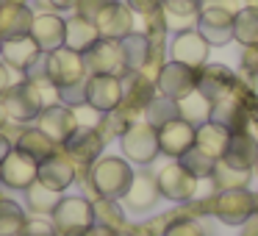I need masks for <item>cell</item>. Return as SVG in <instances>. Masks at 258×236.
Segmentation results:
<instances>
[{
  "mask_svg": "<svg viewBox=\"0 0 258 236\" xmlns=\"http://www.w3.org/2000/svg\"><path fill=\"white\" fill-rule=\"evenodd\" d=\"M131 181H134V169H131V161L122 156H100L86 169V189H92L95 200L97 197L122 200Z\"/></svg>",
  "mask_w": 258,
  "mask_h": 236,
  "instance_id": "cell-1",
  "label": "cell"
},
{
  "mask_svg": "<svg viewBox=\"0 0 258 236\" xmlns=\"http://www.w3.org/2000/svg\"><path fill=\"white\" fill-rule=\"evenodd\" d=\"M58 236H84L95 225V203L78 195H64L50 214Z\"/></svg>",
  "mask_w": 258,
  "mask_h": 236,
  "instance_id": "cell-2",
  "label": "cell"
},
{
  "mask_svg": "<svg viewBox=\"0 0 258 236\" xmlns=\"http://www.w3.org/2000/svg\"><path fill=\"white\" fill-rule=\"evenodd\" d=\"M0 100H3V106H6L9 123H17V125L36 123V117H39L42 108H45L36 84H31V81H25V78L9 86V89L0 95Z\"/></svg>",
  "mask_w": 258,
  "mask_h": 236,
  "instance_id": "cell-3",
  "label": "cell"
},
{
  "mask_svg": "<svg viewBox=\"0 0 258 236\" xmlns=\"http://www.w3.org/2000/svg\"><path fill=\"white\" fill-rule=\"evenodd\" d=\"M119 147H122V156L134 164H147L156 161V156L161 153L158 147V131L153 128L147 120H136L125 128V134L119 136Z\"/></svg>",
  "mask_w": 258,
  "mask_h": 236,
  "instance_id": "cell-4",
  "label": "cell"
},
{
  "mask_svg": "<svg viewBox=\"0 0 258 236\" xmlns=\"http://www.w3.org/2000/svg\"><path fill=\"white\" fill-rule=\"evenodd\" d=\"M86 78H89V70H86L84 53H75L70 47H58V50L47 53V81L56 89L81 84Z\"/></svg>",
  "mask_w": 258,
  "mask_h": 236,
  "instance_id": "cell-5",
  "label": "cell"
},
{
  "mask_svg": "<svg viewBox=\"0 0 258 236\" xmlns=\"http://www.w3.org/2000/svg\"><path fill=\"white\" fill-rule=\"evenodd\" d=\"M258 206V197L252 195L247 186H239V189H225L214 197L211 211L222 219L225 225H241L252 217Z\"/></svg>",
  "mask_w": 258,
  "mask_h": 236,
  "instance_id": "cell-6",
  "label": "cell"
},
{
  "mask_svg": "<svg viewBox=\"0 0 258 236\" xmlns=\"http://www.w3.org/2000/svg\"><path fill=\"white\" fill-rule=\"evenodd\" d=\"M84 62L89 75H117L122 78L128 73L125 67V56H122V45L117 39H97L89 50L84 53Z\"/></svg>",
  "mask_w": 258,
  "mask_h": 236,
  "instance_id": "cell-7",
  "label": "cell"
},
{
  "mask_svg": "<svg viewBox=\"0 0 258 236\" xmlns=\"http://www.w3.org/2000/svg\"><path fill=\"white\" fill-rule=\"evenodd\" d=\"M36 181H39V161L28 153H23L20 147H12V153L0 164V184L9 186V189L25 192Z\"/></svg>",
  "mask_w": 258,
  "mask_h": 236,
  "instance_id": "cell-8",
  "label": "cell"
},
{
  "mask_svg": "<svg viewBox=\"0 0 258 236\" xmlns=\"http://www.w3.org/2000/svg\"><path fill=\"white\" fill-rule=\"evenodd\" d=\"M64 153L75 161V167H86L89 169L97 158L103 156V147H106V139L100 136V131L92 128V125H78L75 134L64 142Z\"/></svg>",
  "mask_w": 258,
  "mask_h": 236,
  "instance_id": "cell-9",
  "label": "cell"
},
{
  "mask_svg": "<svg viewBox=\"0 0 258 236\" xmlns=\"http://www.w3.org/2000/svg\"><path fill=\"white\" fill-rule=\"evenodd\" d=\"M156 95H158L156 81H150L142 73H125L122 75V103H119V108L136 123V120H142L147 103Z\"/></svg>",
  "mask_w": 258,
  "mask_h": 236,
  "instance_id": "cell-10",
  "label": "cell"
},
{
  "mask_svg": "<svg viewBox=\"0 0 258 236\" xmlns=\"http://www.w3.org/2000/svg\"><path fill=\"white\" fill-rule=\"evenodd\" d=\"M156 181H158V189H161V197L175 200V203L191 200L195 192H197V184H200L180 161H172V164H167V167H161L156 175Z\"/></svg>",
  "mask_w": 258,
  "mask_h": 236,
  "instance_id": "cell-11",
  "label": "cell"
},
{
  "mask_svg": "<svg viewBox=\"0 0 258 236\" xmlns=\"http://www.w3.org/2000/svg\"><path fill=\"white\" fill-rule=\"evenodd\" d=\"M156 89H158V95H164V97L180 100V97H186L189 92L197 89V70L169 58L156 78Z\"/></svg>",
  "mask_w": 258,
  "mask_h": 236,
  "instance_id": "cell-12",
  "label": "cell"
},
{
  "mask_svg": "<svg viewBox=\"0 0 258 236\" xmlns=\"http://www.w3.org/2000/svg\"><path fill=\"white\" fill-rule=\"evenodd\" d=\"M36 128L45 136H50L56 145H64L70 136L78 128V117H75V108L64 106V103H53V106H45L42 114L36 117Z\"/></svg>",
  "mask_w": 258,
  "mask_h": 236,
  "instance_id": "cell-13",
  "label": "cell"
},
{
  "mask_svg": "<svg viewBox=\"0 0 258 236\" xmlns=\"http://www.w3.org/2000/svg\"><path fill=\"white\" fill-rule=\"evenodd\" d=\"M122 103V78L117 75H89L86 78V106L108 114Z\"/></svg>",
  "mask_w": 258,
  "mask_h": 236,
  "instance_id": "cell-14",
  "label": "cell"
},
{
  "mask_svg": "<svg viewBox=\"0 0 258 236\" xmlns=\"http://www.w3.org/2000/svg\"><path fill=\"white\" fill-rule=\"evenodd\" d=\"M208 50H211V45L203 39L200 31L189 28V31L175 34L172 45H169V58L186 64V67H191V70H200L203 64L208 62Z\"/></svg>",
  "mask_w": 258,
  "mask_h": 236,
  "instance_id": "cell-15",
  "label": "cell"
},
{
  "mask_svg": "<svg viewBox=\"0 0 258 236\" xmlns=\"http://www.w3.org/2000/svg\"><path fill=\"white\" fill-rule=\"evenodd\" d=\"M75 178H78V167H75V161L64 150H58L50 158L39 161V184H45L47 189L64 195L75 184Z\"/></svg>",
  "mask_w": 258,
  "mask_h": 236,
  "instance_id": "cell-16",
  "label": "cell"
},
{
  "mask_svg": "<svg viewBox=\"0 0 258 236\" xmlns=\"http://www.w3.org/2000/svg\"><path fill=\"white\" fill-rule=\"evenodd\" d=\"M236 78H239V75H236L230 67L206 62L200 70H197V92H203L211 103H217V100H222V97H228L230 92H233Z\"/></svg>",
  "mask_w": 258,
  "mask_h": 236,
  "instance_id": "cell-17",
  "label": "cell"
},
{
  "mask_svg": "<svg viewBox=\"0 0 258 236\" xmlns=\"http://www.w3.org/2000/svg\"><path fill=\"white\" fill-rule=\"evenodd\" d=\"M233 17L236 14L225 12V9L203 6L200 20H197V31L211 47H222L233 39Z\"/></svg>",
  "mask_w": 258,
  "mask_h": 236,
  "instance_id": "cell-18",
  "label": "cell"
},
{
  "mask_svg": "<svg viewBox=\"0 0 258 236\" xmlns=\"http://www.w3.org/2000/svg\"><path fill=\"white\" fill-rule=\"evenodd\" d=\"M158 131V147H161L164 156L169 158H180L189 147H195V136H197V128L189 125L186 120H169L167 125H161Z\"/></svg>",
  "mask_w": 258,
  "mask_h": 236,
  "instance_id": "cell-19",
  "label": "cell"
},
{
  "mask_svg": "<svg viewBox=\"0 0 258 236\" xmlns=\"http://www.w3.org/2000/svg\"><path fill=\"white\" fill-rule=\"evenodd\" d=\"M158 197H161V189H158L156 175L145 169V172H134V181H131L128 192L122 195V206L142 214V211H150L158 203Z\"/></svg>",
  "mask_w": 258,
  "mask_h": 236,
  "instance_id": "cell-20",
  "label": "cell"
},
{
  "mask_svg": "<svg viewBox=\"0 0 258 236\" xmlns=\"http://www.w3.org/2000/svg\"><path fill=\"white\" fill-rule=\"evenodd\" d=\"M97 31L103 39H125L128 34H134V12L128 9V3L114 0L111 6H106L95 20Z\"/></svg>",
  "mask_w": 258,
  "mask_h": 236,
  "instance_id": "cell-21",
  "label": "cell"
},
{
  "mask_svg": "<svg viewBox=\"0 0 258 236\" xmlns=\"http://www.w3.org/2000/svg\"><path fill=\"white\" fill-rule=\"evenodd\" d=\"M64 31H67V20L53 12L36 14L34 25H31V36H34L42 53H53L58 47H64Z\"/></svg>",
  "mask_w": 258,
  "mask_h": 236,
  "instance_id": "cell-22",
  "label": "cell"
},
{
  "mask_svg": "<svg viewBox=\"0 0 258 236\" xmlns=\"http://www.w3.org/2000/svg\"><path fill=\"white\" fill-rule=\"evenodd\" d=\"M42 56L39 45L34 42V36H14V39H3V50H0V62L12 67L14 73H25L36 58Z\"/></svg>",
  "mask_w": 258,
  "mask_h": 236,
  "instance_id": "cell-23",
  "label": "cell"
},
{
  "mask_svg": "<svg viewBox=\"0 0 258 236\" xmlns=\"http://www.w3.org/2000/svg\"><path fill=\"white\" fill-rule=\"evenodd\" d=\"M200 12H203L200 0H164L161 6V17L167 23V31H175V34L197 28Z\"/></svg>",
  "mask_w": 258,
  "mask_h": 236,
  "instance_id": "cell-24",
  "label": "cell"
},
{
  "mask_svg": "<svg viewBox=\"0 0 258 236\" xmlns=\"http://www.w3.org/2000/svg\"><path fill=\"white\" fill-rule=\"evenodd\" d=\"M36 14L31 12L28 3L23 0H12L6 6H0V36L3 39H14V36H25L31 34Z\"/></svg>",
  "mask_w": 258,
  "mask_h": 236,
  "instance_id": "cell-25",
  "label": "cell"
},
{
  "mask_svg": "<svg viewBox=\"0 0 258 236\" xmlns=\"http://www.w3.org/2000/svg\"><path fill=\"white\" fill-rule=\"evenodd\" d=\"M222 161H228L230 167H236V169H252L258 164V139L250 131L230 134Z\"/></svg>",
  "mask_w": 258,
  "mask_h": 236,
  "instance_id": "cell-26",
  "label": "cell"
},
{
  "mask_svg": "<svg viewBox=\"0 0 258 236\" xmlns=\"http://www.w3.org/2000/svg\"><path fill=\"white\" fill-rule=\"evenodd\" d=\"M97 39H100V31H97V25L92 23V20L81 17V14H73V17L67 20L64 47H70V50H75V53H86Z\"/></svg>",
  "mask_w": 258,
  "mask_h": 236,
  "instance_id": "cell-27",
  "label": "cell"
},
{
  "mask_svg": "<svg viewBox=\"0 0 258 236\" xmlns=\"http://www.w3.org/2000/svg\"><path fill=\"white\" fill-rule=\"evenodd\" d=\"M14 147H20L23 153L34 156L36 161H45V158L53 156V153H58V147H61V145H56L50 136H45L34 125V128H23L17 136H14Z\"/></svg>",
  "mask_w": 258,
  "mask_h": 236,
  "instance_id": "cell-28",
  "label": "cell"
},
{
  "mask_svg": "<svg viewBox=\"0 0 258 236\" xmlns=\"http://www.w3.org/2000/svg\"><path fill=\"white\" fill-rule=\"evenodd\" d=\"M228 139H230V131L225 125L208 120L206 125L197 128V136H195V145L200 147L203 153H208L211 158H222L225 156V147H228Z\"/></svg>",
  "mask_w": 258,
  "mask_h": 236,
  "instance_id": "cell-29",
  "label": "cell"
},
{
  "mask_svg": "<svg viewBox=\"0 0 258 236\" xmlns=\"http://www.w3.org/2000/svg\"><path fill=\"white\" fill-rule=\"evenodd\" d=\"M119 45H122V56H125V67H128V73H142L147 64V58H150V39H147L145 31H134V34H128L125 39H119Z\"/></svg>",
  "mask_w": 258,
  "mask_h": 236,
  "instance_id": "cell-30",
  "label": "cell"
},
{
  "mask_svg": "<svg viewBox=\"0 0 258 236\" xmlns=\"http://www.w3.org/2000/svg\"><path fill=\"white\" fill-rule=\"evenodd\" d=\"M211 108L214 103L208 100L203 92H189L186 97H180L178 100V114L180 120H186L189 125H195V128H200V125H206L208 120H211Z\"/></svg>",
  "mask_w": 258,
  "mask_h": 236,
  "instance_id": "cell-31",
  "label": "cell"
},
{
  "mask_svg": "<svg viewBox=\"0 0 258 236\" xmlns=\"http://www.w3.org/2000/svg\"><path fill=\"white\" fill-rule=\"evenodd\" d=\"M61 197H64L61 192H53V189H47L45 184L36 181V184H31L28 189H25V206H28L36 217H50Z\"/></svg>",
  "mask_w": 258,
  "mask_h": 236,
  "instance_id": "cell-32",
  "label": "cell"
},
{
  "mask_svg": "<svg viewBox=\"0 0 258 236\" xmlns=\"http://www.w3.org/2000/svg\"><path fill=\"white\" fill-rule=\"evenodd\" d=\"M233 39L241 47H258V9L244 6L233 17Z\"/></svg>",
  "mask_w": 258,
  "mask_h": 236,
  "instance_id": "cell-33",
  "label": "cell"
},
{
  "mask_svg": "<svg viewBox=\"0 0 258 236\" xmlns=\"http://www.w3.org/2000/svg\"><path fill=\"white\" fill-rule=\"evenodd\" d=\"M250 175H252V169H236V167H230L228 161L219 158L217 167H214V172H211V184H214V189H217V192L239 189V186L250 184Z\"/></svg>",
  "mask_w": 258,
  "mask_h": 236,
  "instance_id": "cell-34",
  "label": "cell"
},
{
  "mask_svg": "<svg viewBox=\"0 0 258 236\" xmlns=\"http://www.w3.org/2000/svg\"><path fill=\"white\" fill-rule=\"evenodd\" d=\"M178 100H172V97H164V95H156L150 103H147L145 114H142V120H147V123L153 125V128H161V125H167L169 120H178Z\"/></svg>",
  "mask_w": 258,
  "mask_h": 236,
  "instance_id": "cell-35",
  "label": "cell"
},
{
  "mask_svg": "<svg viewBox=\"0 0 258 236\" xmlns=\"http://www.w3.org/2000/svg\"><path fill=\"white\" fill-rule=\"evenodd\" d=\"M95 203V225H106L111 230H122L125 228V211L119 200H106V197H97Z\"/></svg>",
  "mask_w": 258,
  "mask_h": 236,
  "instance_id": "cell-36",
  "label": "cell"
},
{
  "mask_svg": "<svg viewBox=\"0 0 258 236\" xmlns=\"http://www.w3.org/2000/svg\"><path fill=\"white\" fill-rule=\"evenodd\" d=\"M25 222H28V217H25L23 206L3 197V203H0V236H17Z\"/></svg>",
  "mask_w": 258,
  "mask_h": 236,
  "instance_id": "cell-37",
  "label": "cell"
},
{
  "mask_svg": "<svg viewBox=\"0 0 258 236\" xmlns=\"http://www.w3.org/2000/svg\"><path fill=\"white\" fill-rule=\"evenodd\" d=\"M178 161L183 164V167L189 169L197 181H203V178H211V172H214V167H217L219 158H211L208 153H203L200 147L195 145V147H189V150H186Z\"/></svg>",
  "mask_w": 258,
  "mask_h": 236,
  "instance_id": "cell-38",
  "label": "cell"
},
{
  "mask_svg": "<svg viewBox=\"0 0 258 236\" xmlns=\"http://www.w3.org/2000/svg\"><path fill=\"white\" fill-rule=\"evenodd\" d=\"M17 236H58V230L53 228V219H45V217H31L28 222L23 225Z\"/></svg>",
  "mask_w": 258,
  "mask_h": 236,
  "instance_id": "cell-39",
  "label": "cell"
},
{
  "mask_svg": "<svg viewBox=\"0 0 258 236\" xmlns=\"http://www.w3.org/2000/svg\"><path fill=\"white\" fill-rule=\"evenodd\" d=\"M161 236H206V230L195 219H175V222H169L164 228Z\"/></svg>",
  "mask_w": 258,
  "mask_h": 236,
  "instance_id": "cell-40",
  "label": "cell"
},
{
  "mask_svg": "<svg viewBox=\"0 0 258 236\" xmlns=\"http://www.w3.org/2000/svg\"><path fill=\"white\" fill-rule=\"evenodd\" d=\"M111 3H114V0H78L75 14H81V17H86V20H92V23H95L97 14H100L106 6H111Z\"/></svg>",
  "mask_w": 258,
  "mask_h": 236,
  "instance_id": "cell-41",
  "label": "cell"
},
{
  "mask_svg": "<svg viewBox=\"0 0 258 236\" xmlns=\"http://www.w3.org/2000/svg\"><path fill=\"white\" fill-rule=\"evenodd\" d=\"M128 3V9L134 14H139V17H150V14H158L164 6V0H125Z\"/></svg>",
  "mask_w": 258,
  "mask_h": 236,
  "instance_id": "cell-42",
  "label": "cell"
},
{
  "mask_svg": "<svg viewBox=\"0 0 258 236\" xmlns=\"http://www.w3.org/2000/svg\"><path fill=\"white\" fill-rule=\"evenodd\" d=\"M203 6H214V9H225V12L236 14L247 6V0H200Z\"/></svg>",
  "mask_w": 258,
  "mask_h": 236,
  "instance_id": "cell-43",
  "label": "cell"
},
{
  "mask_svg": "<svg viewBox=\"0 0 258 236\" xmlns=\"http://www.w3.org/2000/svg\"><path fill=\"white\" fill-rule=\"evenodd\" d=\"M12 73H14L12 67H6V64L0 62V95H3V92H6L12 84H17V81L12 78Z\"/></svg>",
  "mask_w": 258,
  "mask_h": 236,
  "instance_id": "cell-44",
  "label": "cell"
},
{
  "mask_svg": "<svg viewBox=\"0 0 258 236\" xmlns=\"http://www.w3.org/2000/svg\"><path fill=\"white\" fill-rule=\"evenodd\" d=\"M42 3H47L53 12H70V9L78 6V0H42Z\"/></svg>",
  "mask_w": 258,
  "mask_h": 236,
  "instance_id": "cell-45",
  "label": "cell"
},
{
  "mask_svg": "<svg viewBox=\"0 0 258 236\" xmlns=\"http://www.w3.org/2000/svg\"><path fill=\"white\" fill-rule=\"evenodd\" d=\"M12 147H14V139L6 136V131H0V164H3V158L12 153Z\"/></svg>",
  "mask_w": 258,
  "mask_h": 236,
  "instance_id": "cell-46",
  "label": "cell"
},
{
  "mask_svg": "<svg viewBox=\"0 0 258 236\" xmlns=\"http://www.w3.org/2000/svg\"><path fill=\"white\" fill-rule=\"evenodd\" d=\"M84 236H119V230H111V228H106V225H92Z\"/></svg>",
  "mask_w": 258,
  "mask_h": 236,
  "instance_id": "cell-47",
  "label": "cell"
},
{
  "mask_svg": "<svg viewBox=\"0 0 258 236\" xmlns=\"http://www.w3.org/2000/svg\"><path fill=\"white\" fill-rule=\"evenodd\" d=\"M9 125V114H6V106H3V100H0V131Z\"/></svg>",
  "mask_w": 258,
  "mask_h": 236,
  "instance_id": "cell-48",
  "label": "cell"
},
{
  "mask_svg": "<svg viewBox=\"0 0 258 236\" xmlns=\"http://www.w3.org/2000/svg\"><path fill=\"white\" fill-rule=\"evenodd\" d=\"M247 6H252V9H258V0H247Z\"/></svg>",
  "mask_w": 258,
  "mask_h": 236,
  "instance_id": "cell-49",
  "label": "cell"
},
{
  "mask_svg": "<svg viewBox=\"0 0 258 236\" xmlns=\"http://www.w3.org/2000/svg\"><path fill=\"white\" fill-rule=\"evenodd\" d=\"M6 3H12V0H0V6H6Z\"/></svg>",
  "mask_w": 258,
  "mask_h": 236,
  "instance_id": "cell-50",
  "label": "cell"
},
{
  "mask_svg": "<svg viewBox=\"0 0 258 236\" xmlns=\"http://www.w3.org/2000/svg\"><path fill=\"white\" fill-rule=\"evenodd\" d=\"M0 50H3V36H0Z\"/></svg>",
  "mask_w": 258,
  "mask_h": 236,
  "instance_id": "cell-51",
  "label": "cell"
},
{
  "mask_svg": "<svg viewBox=\"0 0 258 236\" xmlns=\"http://www.w3.org/2000/svg\"><path fill=\"white\" fill-rule=\"evenodd\" d=\"M0 203H3V195H0Z\"/></svg>",
  "mask_w": 258,
  "mask_h": 236,
  "instance_id": "cell-52",
  "label": "cell"
},
{
  "mask_svg": "<svg viewBox=\"0 0 258 236\" xmlns=\"http://www.w3.org/2000/svg\"><path fill=\"white\" fill-rule=\"evenodd\" d=\"M255 75H258V67H255Z\"/></svg>",
  "mask_w": 258,
  "mask_h": 236,
  "instance_id": "cell-53",
  "label": "cell"
}]
</instances>
